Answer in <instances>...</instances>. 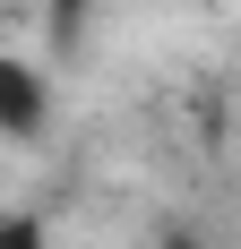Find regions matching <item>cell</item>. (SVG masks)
<instances>
[{
  "mask_svg": "<svg viewBox=\"0 0 241 249\" xmlns=\"http://www.w3.org/2000/svg\"><path fill=\"white\" fill-rule=\"evenodd\" d=\"M43 9H52V52H78V43H86L95 0H43Z\"/></svg>",
  "mask_w": 241,
  "mask_h": 249,
  "instance_id": "cell-2",
  "label": "cell"
},
{
  "mask_svg": "<svg viewBox=\"0 0 241 249\" xmlns=\"http://www.w3.org/2000/svg\"><path fill=\"white\" fill-rule=\"evenodd\" d=\"M155 249H216V241H207L198 224H164V232H155Z\"/></svg>",
  "mask_w": 241,
  "mask_h": 249,
  "instance_id": "cell-4",
  "label": "cell"
},
{
  "mask_svg": "<svg viewBox=\"0 0 241 249\" xmlns=\"http://www.w3.org/2000/svg\"><path fill=\"white\" fill-rule=\"evenodd\" d=\"M52 121V77L18 52H0V138H35Z\"/></svg>",
  "mask_w": 241,
  "mask_h": 249,
  "instance_id": "cell-1",
  "label": "cell"
},
{
  "mask_svg": "<svg viewBox=\"0 0 241 249\" xmlns=\"http://www.w3.org/2000/svg\"><path fill=\"white\" fill-rule=\"evenodd\" d=\"M0 249H52L43 215H0Z\"/></svg>",
  "mask_w": 241,
  "mask_h": 249,
  "instance_id": "cell-3",
  "label": "cell"
}]
</instances>
